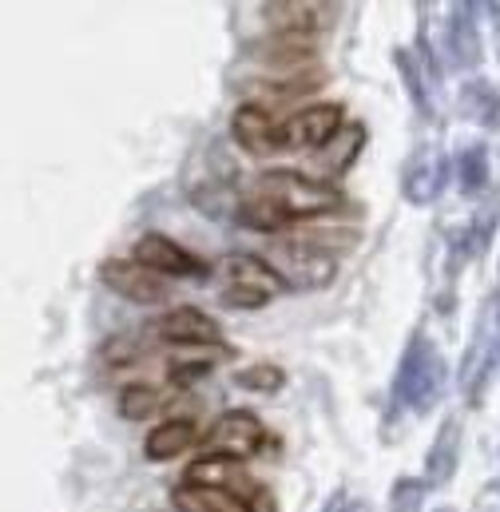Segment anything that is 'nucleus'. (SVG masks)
Instances as JSON below:
<instances>
[{
    "instance_id": "f257e3e1",
    "label": "nucleus",
    "mask_w": 500,
    "mask_h": 512,
    "mask_svg": "<svg viewBox=\"0 0 500 512\" xmlns=\"http://www.w3.org/2000/svg\"><path fill=\"white\" fill-rule=\"evenodd\" d=\"M254 195L270 199L286 219H314V215H326V211H334L342 203V195L330 183H318V179L286 171V167L258 175Z\"/></svg>"
},
{
    "instance_id": "f03ea898",
    "label": "nucleus",
    "mask_w": 500,
    "mask_h": 512,
    "mask_svg": "<svg viewBox=\"0 0 500 512\" xmlns=\"http://www.w3.org/2000/svg\"><path fill=\"white\" fill-rule=\"evenodd\" d=\"M441 385H445V362H441L437 346L417 334L409 342V350L401 354V366H397V378H393V397L405 409L425 413L441 397Z\"/></svg>"
},
{
    "instance_id": "7ed1b4c3",
    "label": "nucleus",
    "mask_w": 500,
    "mask_h": 512,
    "mask_svg": "<svg viewBox=\"0 0 500 512\" xmlns=\"http://www.w3.org/2000/svg\"><path fill=\"white\" fill-rule=\"evenodd\" d=\"M262 445H266V429H262V421L254 413H247V409L223 413L207 429V437H203V453L207 457H223V461H247Z\"/></svg>"
},
{
    "instance_id": "20e7f679",
    "label": "nucleus",
    "mask_w": 500,
    "mask_h": 512,
    "mask_svg": "<svg viewBox=\"0 0 500 512\" xmlns=\"http://www.w3.org/2000/svg\"><path fill=\"white\" fill-rule=\"evenodd\" d=\"M223 274L231 278V286L223 290V306H262V302H270V294H278V290H286V282L278 278V270L274 266H266V262H258L254 255H231L223 262Z\"/></svg>"
},
{
    "instance_id": "39448f33",
    "label": "nucleus",
    "mask_w": 500,
    "mask_h": 512,
    "mask_svg": "<svg viewBox=\"0 0 500 512\" xmlns=\"http://www.w3.org/2000/svg\"><path fill=\"white\" fill-rule=\"evenodd\" d=\"M270 262H274L278 278L298 290H322L334 282V258L318 251L314 243H286L270 255Z\"/></svg>"
},
{
    "instance_id": "423d86ee",
    "label": "nucleus",
    "mask_w": 500,
    "mask_h": 512,
    "mask_svg": "<svg viewBox=\"0 0 500 512\" xmlns=\"http://www.w3.org/2000/svg\"><path fill=\"white\" fill-rule=\"evenodd\" d=\"M135 262L155 274H171V278H207L211 274L203 258L187 255L179 243H171L167 235H155V231L135 243Z\"/></svg>"
},
{
    "instance_id": "0eeeda50",
    "label": "nucleus",
    "mask_w": 500,
    "mask_h": 512,
    "mask_svg": "<svg viewBox=\"0 0 500 512\" xmlns=\"http://www.w3.org/2000/svg\"><path fill=\"white\" fill-rule=\"evenodd\" d=\"M100 278L120 294L127 302H139V306H155L167 298V286L155 270L139 266V262H124V258H108L100 266Z\"/></svg>"
},
{
    "instance_id": "6e6552de",
    "label": "nucleus",
    "mask_w": 500,
    "mask_h": 512,
    "mask_svg": "<svg viewBox=\"0 0 500 512\" xmlns=\"http://www.w3.org/2000/svg\"><path fill=\"white\" fill-rule=\"evenodd\" d=\"M342 128L346 124H342V108L338 104H314V108L298 112L282 128V143L286 147H326Z\"/></svg>"
},
{
    "instance_id": "1a4fd4ad",
    "label": "nucleus",
    "mask_w": 500,
    "mask_h": 512,
    "mask_svg": "<svg viewBox=\"0 0 500 512\" xmlns=\"http://www.w3.org/2000/svg\"><path fill=\"white\" fill-rule=\"evenodd\" d=\"M151 330L159 338H167V342H179V346H219L223 342L219 326L203 310H195V306H179V310L163 314Z\"/></svg>"
},
{
    "instance_id": "9d476101",
    "label": "nucleus",
    "mask_w": 500,
    "mask_h": 512,
    "mask_svg": "<svg viewBox=\"0 0 500 512\" xmlns=\"http://www.w3.org/2000/svg\"><path fill=\"white\" fill-rule=\"evenodd\" d=\"M231 131H235L239 147H247L250 155H266V151L282 147V128H274L270 112L258 108V104H243L231 120Z\"/></svg>"
},
{
    "instance_id": "9b49d317",
    "label": "nucleus",
    "mask_w": 500,
    "mask_h": 512,
    "mask_svg": "<svg viewBox=\"0 0 500 512\" xmlns=\"http://www.w3.org/2000/svg\"><path fill=\"white\" fill-rule=\"evenodd\" d=\"M266 24L278 28L282 36H310L314 28H322L330 20L334 8L326 4H294V0H278V4H266Z\"/></svg>"
},
{
    "instance_id": "f8f14e48",
    "label": "nucleus",
    "mask_w": 500,
    "mask_h": 512,
    "mask_svg": "<svg viewBox=\"0 0 500 512\" xmlns=\"http://www.w3.org/2000/svg\"><path fill=\"white\" fill-rule=\"evenodd\" d=\"M195 441H199L195 421H191V417H171V421H163V425H155V429L147 433L143 453H147V461H171V457L187 453Z\"/></svg>"
},
{
    "instance_id": "ddd939ff",
    "label": "nucleus",
    "mask_w": 500,
    "mask_h": 512,
    "mask_svg": "<svg viewBox=\"0 0 500 512\" xmlns=\"http://www.w3.org/2000/svg\"><path fill=\"white\" fill-rule=\"evenodd\" d=\"M457 449H461V425H457V421H445L441 433H437V441H433V449H429V457H425V477H429L433 485H445V481L453 477V469H457Z\"/></svg>"
},
{
    "instance_id": "4468645a",
    "label": "nucleus",
    "mask_w": 500,
    "mask_h": 512,
    "mask_svg": "<svg viewBox=\"0 0 500 512\" xmlns=\"http://www.w3.org/2000/svg\"><path fill=\"white\" fill-rule=\"evenodd\" d=\"M362 147H366V128H362V124H346V128L338 131V135L318 151V167L330 171V175H338V171H346V167L358 159Z\"/></svg>"
},
{
    "instance_id": "2eb2a0df",
    "label": "nucleus",
    "mask_w": 500,
    "mask_h": 512,
    "mask_svg": "<svg viewBox=\"0 0 500 512\" xmlns=\"http://www.w3.org/2000/svg\"><path fill=\"white\" fill-rule=\"evenodd\" d=\"M441 183H445V159H437V155H425V159L409 163V171H405V195L413 203H429L441 191Z\"/></svg>"
},
{
    "instance_id": "dca6fc26",
    "label": "nucleus",
    "mask_w": 500,
    "mask_h": 512,
    "mask_svg": "<svg viewBox=\"0 0 500 512\" xmlns=\"http://www.w3.org/2000/svg\"><path fill=\"white\" fill-rule=\"evenodd\" d=\"M175 509L179 512H247L231 493L223 489H195V485H183L175 489Z\"/></svg>"
},
{
    "instance_id": "f3484780",
    "label": "nucleus",
    "mask_w": 500,
    "mask_h": 512,
    "mask_svg": "<svg viewBox=\"0 0 500 512\" xmlns=\"http://www.w3.org/2000/svg\"><path fill=\"white\" fill-rule=\"evenodd\" d=\"M449 48H453V60H457L461 68L477 64V56H481L477 28H473V8H469V4H461V8H457V16H453V36H449Z\"/></svg>"
},
{
    "instance_id": "a211bd4d",
    "label": "nucleus",
    "mask_w": 500,
    "mask_h": 512,
    "mask_svg": "<svg viewBox=\"0 0 500 512\" xmlns=\"http://www.w3.org/2000/svg\"><path fill=\"white\" fill-rule=\"evenodd\" d=\"M465 108H469V116H473L477 124L497 128L500 100H497V92H493L489 84H469V88H465Z\"/></svg>"
},
{
    "instance_id": "6ab92c4d",
    "label": "nucleus",
    "mask_w": 500,
    "mask_h": 512,
    "mask_svg": "<svg viewBox=\"0 0 500 512\" xmlns=\"http://www.w3.org/2000/svg\"><path fill=\"white\" fill-rule=\"evenodd\" d=\"M167 401V393H159L155 385H131V389H124V397H120V413L124 417H151L159 405Z\"/></svg>"
},
{
    "instance_id": "aec40b11",
    "label": "nucleus",
    "mask_w": 500,
    "mask_h": 512,
    "mask_svg": "<svg viewBox=\"0 0 500 512\" xmlns=\"http://www.w3.org/2000/svg\"><path fill=\"white\" fill-rule=\"evenodd\" d=\"M239 385L243 389H254V393H278L282 385H286V374L278 370V366H250V370H243L239 374Z\"/></svg>"
},
{
    "instance_id": "412c9836",
    "label": "nucleus",
    "mask_w": 500,
    "mask_h": 512,
    "mask_svg": "<svg viewBox=\"0 0 500 512\" xmlns=\"http://www.w3.org/2000/svg\"><path fill=\"white\" fill-rule=\"evenodd\" d=\"M485 179H489V159H485V147H469V151L461 155V183H465L469 191H477Z\"/></svg>"
},
{
    "instance_id": "4be33fe9",
    "label": "nucleus",
    "mask_w": 500,
    "mask_h": 512,
    "mask_svg": "<svg viewBox=\"0 0 500 512\" xmlns=\"http://www.w3.org/2000/svg\"><path fill=\"white\" fill-rule=\"evenodd\" d=\"M393 60H397V68H401V76H405V88H409V96H413V104L425 112L429 108V100H425V88H421V72L413 68V60H409V52H393Z\"/></svg>"
},
{
    "instance_id": "5701e85b",
    "label": "nucleus",
    "mask_w": 500,
    "mask_h": 512,
    "mask_svg": "<svg viewBox=\"0 0 500 512\" xmlns=\"http://www.w3.org/2000/svg\"><path fill=\"white\" fill-rule=\"evenodd\" d=\"M342 512H370V509H366V505H346Z\"/></svg>"
}]
</instances>
